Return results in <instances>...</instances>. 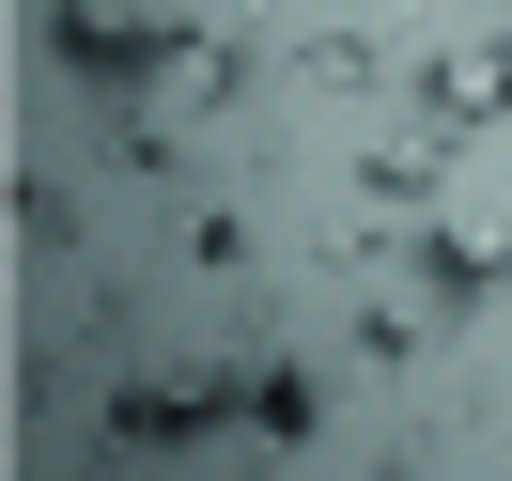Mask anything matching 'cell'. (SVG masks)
<instances>
[{
  "mask_svg": "<svg viewBox=\"0 0 512 481\" xmlns=\"http://www.w3.org/2000/svg\"><path fill=\"white\" fill-rule=\"evenodd\" d=\"M497 280H512V233H497V218H435V233H419V295H450V311H481Z\"/></svg>",
  "mask_w": 512,
  "mask_h": 481,
  "instance_id": "1",
  "label": "cell"
},
{
  "mask_svg": "<svg viewBox=\"0 0 512 481\" xmlns=\"http://www.w3.org/2000/svg\"><path fill=\"white\" fill-rule=\"evenodd\" d=\"M419 109H435V125H512V47H450V63H419Z\"/></svg>",
  "mask_w": 512,
  "mask_h": 481,
  "instance_id": "2",
  "label": "cell"
},
{
  "mask_svg": "<svg viewBox=\"0 0 512 481\" xmlns=\"http://www.w3.org/2000/svg\"><path fill=\"white\" fill-rule=\"evenodd\" d=\"M233 404H249L264 435H311V373H295V357H249V388H233Z\"/></svg>",
  "mask_w": 512,
  "mask_h": 481,
  "instance_id": "3",
  "label": "cell"
},
{
  "mask_svg": "<svg viewBox=\"0 0 512 481\" xmlns=\"http://www.w3.org/2000/svg\"><path fill=\"white\" fill-rule=\"evenodd\" d=\"M16 249H78V187H32L16 171Z\"/></svg>",
  "mask_w": 512,
  "mask_h": 481,
  "instance_id": "4",
  "label": "cell"
},
{
  "mask_svg": "<svg viewBox=\"0 0 512 481\" xmlns=\"http://www.w3.org/2000/svg\"><path fill=\"white\" fill-rule=\"evenodd\" d=\"M357 342H373V357H388V373H404V357H419V342H435V311H419V295H373V311H357Z\"/></svg>",
  "mask_w": 512,
  "mask_h": 481,
  "instance_id": "5",
  "label": "cell"
}]
</instances>
